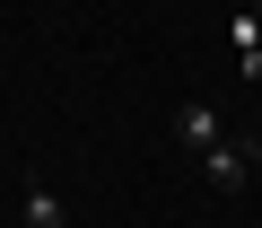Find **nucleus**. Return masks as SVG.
Instances as JSON below:
<instances>
[{
	"instance_id": "7ed1b4c3",
	"label": "nucleus",
	"mask_w": 262,
	"mask_h": 228,
	"mask_svg": "<svg viewBox=\"0 0 262 228\" xmlns=\"http://www.w3.org/2000/svg\"><path fill=\"white\" fill-rule=\"evenodd\" d=\"M18 219H27V228H70V219H61V193H53L44 176H27V184H18Z\"/></svg>"
},
{
	"instance_id": "f257e3e1",
	"label": "nucleus",
	"mask_w": 262,
	"mask_h": 228,
	"mask_svg": "<svg viewBox=\"0 0 262 228\" xmlns=\"http://www.w3.org/2000/svg\"><path fill=\"white\" fill-rule=\"evenodd\" d=\"M219 141H227V123H219L201 97H192V105H175V149H192V158H201V149H219Z\"/></svg>"
},
{
	"instance_id": "f03ea898",
	"label": "nucleus",
	"mask_w": 262,
	"mask_h": 228,
	"mask_svg": "<svg viewBox=\"0 0 262 228\" xmlns=\"http://www.w3.org/2000/svg\"><path fill=\"white\" fill-rule=\"evenodd\" d=\"M201 176H210L219 193H245V176H253V149H245V141H219V149H201Z\"/></svg>"
},
{
	"instance_id": "39448f33",
	"label": "nucleus",
	"mask_w": 262,
	"mask_h": 228,
	"mask_svg": "<svg viewBox=\"0 0 262 228\" xmlns=\"http://www.w3.org/2000/svg\"><path fill=\"white\" fill-rule=\"evenodd\" d=\"M245 9H253V18H262V0H245Z\"/></svg>"
},
{
	"instance_id": "20e7f679",
	"label": "nucleus",
	"mask_w": 262,
	"mask_h": 228,
	"mask_svg": "<svg viewBox=\"0 0 262 228\" xmlns=\"http://www.w3.org/2000/svg\"><path fill=\"white\" fill-rule=\"evenodd\" d=\"M227 44H236L245 79H262V18H253V9H236V18H227Z\"/></svg>"
}]
</instances>
